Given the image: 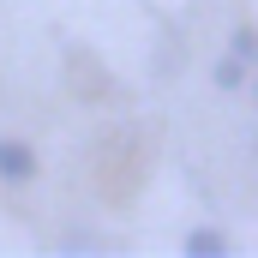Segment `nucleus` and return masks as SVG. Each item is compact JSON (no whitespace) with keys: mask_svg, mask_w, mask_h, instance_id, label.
Segmentation results:
<instances>
[{"mask_svg":"<svg viewBox=\"0 0 258 258\" xmlns=\"http://www.w3.org/2000/svg\"><path fill=\"white\" fill-rule=\"evenodd\" d=\"M36 174V156H30V144H12V138H0V180H30Z\"/></svg>","mask_w":258,"mask_h":258,"instance_id":"nucleus-1","label":"nucleus"},{"mask_svg":"<svg viewBox=\"0 0 258 258\" xmlns=\"http://www.w3.org/2000/svg\"><path fill=\"white\" fill-rule=\"evenodd\" d=\"M186 252L192 258H216V252H228V240H222L216 228H192V234H186Z\"/></svg>","mask_w":258,"mask_h":258,"instance_id":"nucleus-2","label":"nucleus"},{"mask_svg":"<svg viewBox=\"0 0 258 258\" xmlns=\"http://www.w3.org/2000/svg\"><path fill=\"white\" fill-rule=\"evenodd\" d=\"M216 84H222V90H234V84H240V54L216 60Z\"/></svg>","mask_w":258,"mask_h":258,"instance_id":"nucleus-3","label":"nucleus"},{"mask_svg":"<svg viewBox=\"0 0 258 258\" xmlns=\"http://www.w3.org/2000/svg\"><path fill=\"white\" fill-rule=\"evenodd\" d=\"M252 48H258V36H252V30H234V54H240V60H246V54H252Z\"/></svg>","mask_w":258,"mask_h":258,"instance_id":"nucleus-4","label":"nucleus"},{"mask_svg":"<svg viewBox=\"0 0 258 258\" xmlns=\"http://www.w3.org/2000/svg\"><path fill=\"white\" fill-rule=\"evenodd\" d=\"M252 156H258V132H252Z\"/></svg>","mask_w":258,"mask_h":258,"instance_id":"nucleus-5","label":"nucleus"}]
</instances>
